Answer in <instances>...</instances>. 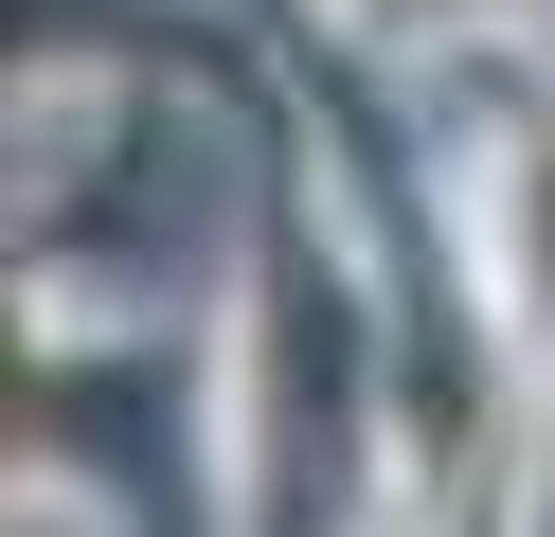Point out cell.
Listing matches in <instances>:
<instances>
[{
  "mask_svg": "<svg viewBox=\"0 0 555 537\" xmlns=\"http://www.w3.org/2000/svg\"><path fill=\"white\" fill-rule=\"evenodd\" d=\"M340 18H359V36H483L502 0H340Z\"/></svg>",
  "mask_w": 555,
  "mask_h": 537,
  "instance_id": "1",
  "label": "cell"
}]
</instances>
